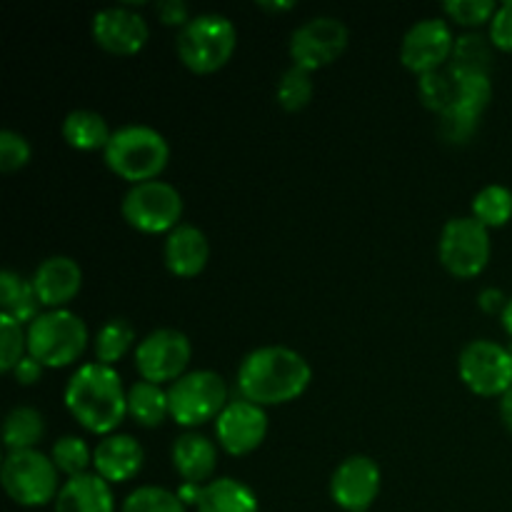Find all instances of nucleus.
<instances>
[{
  "label": "nucleus",
  "instance_id": "1",
  "mask_svg": "<svg viewBox=\"0 0 512 512\" xmlns=\"http://www.w3.org/2000/svg\"><path fill=\"white\" fill-rule=\"evenodd\" d=\"M313 380L308 360L285 345L250 350L238 368V390L245 400L268 408L298 400Z\"/></svg>",
  "mask_w": 512,
  "mask_h": 512
},
{
  "label": "nucleus",
  "instance_id": "2",
  "mask_svg": "<svg viewBox=\"0 0 512 512\" xmlns=\"http://www.w3.org/2000/svg\"><path fill=\"white\" fill-rule=\"evenodd\" d=\"M65 408L75 423L93 435H113L128 415V393L118 370L103 363H85L65 385Z\"/></svg>",
  "mask_w": 512,
  "mask_h": 512
},
{
  "label": "nucleus",
  "instance_id": "3",
  "mask_svg": "<svg viewBox=\"0 0 512 512\" xmlns=\"http://www.w3.org/2000/svg\"><path fill=\"white\" fill-rule=\"evenodd\" d=\"M103 158L118 178L138 185L155 180L163 173L170 160V145L160 130L133 123L113 130Z\"/></svg>",
  "mask_w": 512,
  "mask_h": 512
},
{
  "label": "nucleus",
  "instance_id": "4",
  "mask_svg": "<svg viewBox=\"0 0 512 512\" xmlns=\"http://www.w3.org/2000/svg\"><path fill=\"white\" fill-rule=\"evenodd\" d=\"M28 355L43 368H68L88 348V328L73 310H45L25 330Z\"/></svg>",
  "mask_w": 512,
  "mask_h": 512
},
{
  "label": "nucleus",
  "instance_id": "5",
  "mask_svg": "<svg viewBox=\"0 0 512 512\" xmlns=\"http://www.w3.org/2000/svg\"><path fill=\"white\" fill-rule=\"evenodd\" d=\"M235 45H238V30L233 20L220 13L195 15L185 28H180L178 40H175L185 68L200 75L223 68L233 58Z\"/></svg>",
  "mask_w": 512,
  "mask_h": 512
},
{
  "label": "nucleus",
  "instance_id": "6",
  "mask_svg": "<svg viewBox=\"0 0 512 512\" xmlns=\"http://www.w3.org/2000/svg\"><path fill=\"white\" fill-rule=\"evenodd\" d=\"M0 483L5 495L20 508H40L55 503L60 488L58 468L40 450H15L8 453L0 468Z\"/></svg>",
  "mask_w": 512,
  "mask_h": 512
},
{
  "label": "nucleus",
  "instance_id": "7",
  "mask_svg": "<svg viewBox=\"0 0 512 512\" xmlns=\"http://www.w3.org/2000/svg\"><path fill=\"white\" fill-rule=\"evenodd\" d=\"M228 405V385L215 370H193L170 383V418L180 428H198L208 420H218Z\"/></svg>",
  "mask_w": 512,
  "mask_h": 512
},
{
  "label": "nucleus",
  "instance_id": "8",
  "mask_svg": "<svg viewBox=\"0 0 512 512\" xmlns=\"http://www.w3.org/2000/svg\"><path fill=\"white\" fill-rule=\"evenodd\" d=\"M120 213L125 223L140 233H170L183 218V198L175 185L165 180H148V183L130 185L120 203Z\"/></svg>",
  "mask_w": 512,
  "mask_h": 512
},
{
  "label": "nucleus",
  "instance_id": "9",
  "mask_svg": "<svg viewBox=\"0 0 512 512\" xmlns=\"http://www.w3.org/2000/svg\"><path fill=\"white\" fill-rule=\"evenodd\" d=\"M490 233L473 215L450 218L443 225L438 243V255L443 268L453 278H478L490 263Z\"/></svg>",
  "mask_w": 512,
  "mask_h": 512
},
{
  "label": "nucleus",
  "instance_id": "10",
  "mask_svg": "<svg viewBox=\"0 0 512 512\" xmlns=\"http://www.w3.org/2000/svg\"><path fill=\"white\" fill-rule=\"evenodd\" d=\"M458 373L470 393L503 398L512 388V350L493 340H473L460 353Z\"/></svg>",
  "mask_w": 512,
  "mask_h": 512
},
{
  "label": "nucleus",
  "instance_id": "11",
  "mask_svg": "<svg viewBox=\"0 0 512 512\" xmlns=\"http://www.w3.org/2000/svg\"><path fill=\"white\" fill-rule=\"evenodd\" d=\"M188 335L175 328H158L145 335L135 348V370L148 383L163 385L183 378L190 363Z\"/></svg>",
  "mask_w": 512,
  "mask_h": 512
},
{
  "label": "nucleus",
  "instance_id": "12",
  "mask_svg": "<svg viewBox=\"0 0 512 512\" xmlns=\"http://www.w3.org/2000/svg\"><path fill=\"white\" fill-rule=\"evenodd\" d=\"M348 43L350 33L343 20L333 18V15H318L293 30L290 58H293V65L313 73V70L335 63L345 53Z\"/></svg>",
  "mask_w": 512,
  "mask_h": 512
},
{
  "label": "nucleus",
  "instance_id": "13",
  "mask_svg": "<svg viewBox=\"0 0 512 512\" xmlns=\"http://www.w3.org/2000/svg\"><path fill=\"white\" fill-rule=\"evenodd\" d=\"M455 38L453 30L440 18H423L410 25L400 43V63L415 75H428L450 63Z\"/></svg>",
  "mask_w": 512,
  "mask_h": 512
},
{
  "label": "nucleus",
  "instance_id": "14",
  "mask_svg": "<svg viewBox=\"0 0 512 512\" xmlns=\"http://www.w3.org/2000/svg\"><path fill=\"white\" fill-rule=\"evenodd\" d=\"M383 473L368 455H350L335 468L330 478V498L338 508L348 512H368L378 500Z\"/></svg>",
  "mask_w": 512,
  "mask_h": 512
},
{
  "label": "nucleus",
  "instance_id": "15",
  "mask_svg": "<svg viewBox=\"0 0 512 512\" xmlns=\"http://www.w3.org/2000/svg\"><path fill=\"white\" fill-rule=\"evenodd\" d=\"M215 435L220 448L228 455H250L263 445L268 435V415L265 408L250 400H230L223 413L215 420Z\"/></svg>",
  "mask_w": 512,
  "mask_h": 512
},
{
  "label": "nucleus",
  "instance_id": "16",
  "mask_svg": "<svg viewBox=\"0 0 512 512\" xmlns=\"http://www.w3.org/2000/svg\"><path fill=\"white\" fill-rule=\"evenodd\" d=\"M90 33L100 48L113 55H135L150 38L145 18L128 5H110L98 10L90 23Z\"/></svg>",
  "mask_w": 512,
  "mask_h": 512
},
{
  "label": "nucleus",
  "instance_id": "17",
  "mask_svg": "<svg viewBox=\"0 0 512 512\" xmlns=\"http://www.w3.org/2000/svg\"><path fill=\"white\" fill-rule=\"evenodd\" d=\"M30 280L43 308L63 310L83 288V270L68 255H50L35 268Z\"/></svg>",
  "mask_w": 512,
  "mask_h": 512
},
{
  "label": "nucleus",
  "instance_id": "18",
  "mask_svg": "<svg viewBox=\"0 0 512 512\" xmlns=\"http://www.w3.org/2000/svg\"><path fill=\"white\" fill-rule=\"evenodd\" d=\"M143 448L133 435H108L100 440L93 450V468L103 480L113 483H128L143 468Z\"/></svg>",
  "mask_w": 512,
  "mask_h": 512
},
{
  "label": "nucleus",
  "instance_id": "19",
  "mask_svg": "<svg viewBox=\"0 0 512 512\" xmlns=\"http://www.w3.org/2000/svg\"><path fill=\"white\" fill-rule=\"evenodd\" d=\"M165 268L178 278H195L205 270L210 258V245L203 230L198 225L180 223L170 230L163 248Z\"/></svg>",
  "mask_w": 512,
  "mask_h": 512
},
{
  "label": "nucleus",
  "instance_id": "20",
  "mask_svg": "<svg viewBox=\"0 0 512 512\" xmlns=\"http://www.w3.org/2000/svg\"><path fill=\"white\" fill-rule=\"evenodd\" d=\"M170 458L185 483L208 485L218 468V445L200 433H185L173 443Z\"/></svg>",
  "mask_w": 512,
  "mask_h": 512
},
{
  "label": "nucleus",
  "instance_id": "21",
  "mask_svg": "<svg viewBox=\"0 0 512 512\" xmlns=\"http://www.w3.org/2000/svg\"><path fill=\"white\" fill-rule=\"evenodd\" d=\"M55 512H115V498L108 480L98 473L68 478L53 503Z\"/></svg>",
  "mask_w": 512,
  "mask_h": 512
},
{
  "label": "nucleus",
  "instance_id": "22",
  "mask_svg": "<svg viewBox=\"0 0 512 512\" xmlns=\"http://www.w3.org/2000/svg\"><path fill=\"white\" fill-rule=\"evenodd\" d=\"M195 508L198 512H260L253 490L235 478H215L203 485Z\"/></svg>",
  "mask_w": 512,
  "mask_h": 512
},
{
  "label": "nucleus",
  "instance_id": "23",
  "mask_svg": "<svg viewBox=\"0 0 512 512\" xmlns=\"http://www.w3.org/2000/svg\"><path fill=\"white\" fill-rule=\"evenodd\" d=\"M40 300L35 295L33 280L20 278L13 270L0 273V315L13 318L15 323H33L38 318Z\"/></svg>",
  "mask_w": 512,
  "mask_h": 512
},
{
  "label": "nucleus",
  "instance_id": "24",
  "mask_svg": "<svg viewBox=\"0 0 512 512\" xmlns=\"http://www.w3.org/2000/svg\"><path fill=\"white\" fill-rule=\"evenodd\" d=\"M110 128L105 118L95 110L78 108L70 110L63 120V138L70 148L83 150V153H93V150H105L110 140Z\"/></svg>",
  "mask_w": 512,
  "mask_h": 512
},
{
  "label": "nucleus",
  "instance_id": "25",
  "mask_svg": "<svg viewBox=\"0 0 512 512\" xmlns=\"http://www.w3.org/2000/svg\"><path fill=\"white\" fill-rule=\"evenodd\" d=\"M128 415L140 428H160L170 418L168 390L148 380L133 383L128 390Z\"/></svg>",
  "mask_w": 512,
  "mask_h": 512
},
{
  "label": "nucleus",
  "instance_id": "26",
  "mask_svg": "<svg viewBox=\"0 0 512 512\" xmlns=\"http://www.w3.org/2000/svg\"><path fill=\"white\" fill-rule=\"evenodd\" d=\"M490 65H493V50L488 38L480 33H465L455 40L453 55L445 68L458 78H470V75H490Z\"/></svg>",
  "mask_w": 512,
  "mask_h": 512
},
{
  "label": "nucleus",
  "instance_id": "27",
  "mask_svg": "<svg viewBox=\"0 0 512 512\" xmlns=\"http://www.w3.org/2000/svg\"><path fill=\"white\" fill-rule=\"evenodd\" d=\"M45 435V420L40 410L30 405H18L5 415L3 423V443L8 453L15 450H35L40 438Z\"/></svg>",
  "mask_w": 512,
  "mask_h": 512
},
{
  "label": "nucleus",
  "instance_id": "28",
  "mask_svg": "<svg viewBox=\"0 0 512 512\" xmlns=\"http://www.w3.org/2000/svg\"><path fill=\"white\" fill-rule=\"evenodd\" d=\"M473 218L485 228H503L512 220V190L505 185H485L473 198Z\"/></svg>",
  "mask_w": 512,
  "mask_h": 512
},
{
  "label": "nucleus",
  "instance_id": "29",
  "mask_svg": "<svg viewBox=\"0 0 512 512\" xmlns=\"http://www.w3.org/2000/svg\"><path fill=\"white\" fill-rule=\"evenodd\" d=\"M135 343V328L125 318H110L95 335V358L113 368Z\"/></svg>",
  "mask_w": 512,
  "mask_h": 512
},
{
  "label": "nucleus",
  "instance_id": "30",
  "mask_svg": "<svg viewBox=\"0 0 512 512\" xmlns=\"http://www.w3.org/2000/svg\"><path fill=\"white\" fill-rule=\"evenodd\" d=\"M418 93L425 108L443 115L448 113L455 105V100H458V80L453 78V73H450L448 68H440L435 70V73L420 75Z\"/></svg>",
  "mask_w": 512,
  "mask_h": 512
},
{
  "label": "nucleus",
  "instance_id": "31",
  "mask_svg": "<svg viewBox=\"0 0 512 512\" xmlns=\"http://www.w3.org/2000/svg\"><path fill=\"white\" fill-rule=\"evenodd\" d=\"M315 93V83H313V73L300 65H290L288 70L283 73L278 83V98L280 108H285L288 113H298V110L308 108V103L313 100Z\"/></svg>",
  "mask_w": 512,
  "mask_h": 512
},
{
  "label": "nucleus",
  "instance_id": "32",
  "mask_svg": "<svg viewBox=\"0 0 512 512\" xmlns=\"http://www.w3.org/2000/svg\"><path fill=\"white\" fill-rule=\"evenodd\" d=\"M50 460L55 463L58 473L75 478V475L88 473V468L93 465V453L85 445V440L75 438V435H65V438L55 440L53 450H50Z\"/></svg>",
  "mask_w": 512,
  "mask_h": 512
},
{
  "label": "nucleus",
  "instance_id": "33",
  "mask_svg": "<svg viewBox=\"0 0 512 512\" xmlns=\"http://www.w3.org/2000/svg\"><path fill=\"white\" fill-rule=\"evenodd\" d=\"M120 512H188L178 493L158 488V485H143V488L133 490L128 498L123 500Z\"/></svg>",
  "mask_w": 512,
  "mask_h": 512
},
{
  "label": "nucleus",
  "instance_id": "34",
  "mask_svg": "<svg viewBox=\"0 0 512 512\" xmlns=\"http://www.w3.org/2000/svg\"><path fill=\"white\" fill-rule=\"evenodd\" d=\"M28 355V335L23 325L0 315V370L13 373L15 365Z\"/></svg>",
  "mask_w": 512,
  "mask_h": 512
},
{
  "label": "nucleus",
  "instance_id": "35",
  "mask_svg": "<svg viewBox=\"0 0 512 512\" xmlns=\"http://www.w3.org/2000/svg\"><path fill=\"white\" fill-rule=\"evenodd\" d=\"M443 10L465 28H480L493 20V15L498 13V3L495 0H448Z\"/></svg>",
  "mask_w": 512,
  "mask_h": 512
},
{
  "label": "nucleus",
  "instance_id": "36",
  "mask_svg": "<svg viewBox=\"0 0 512 512\" xmlns=\"http://www.w3.org/2000/svg\"><path fill=\"white\" fill-rule=\"evenodd\" d=\"M30 158H33V148L23 135L10 128L0 130V170L3 173H15V170L25 168Z\"/></svg>",
  "mask_w": 512,
  "mask_h": 512
},
{
  "label": "nucleus",
  "instance_id": "37",
  "mask_svg": "<svg viewBox=\"0 0 512 512\" xmlns=\"http://www.w3.org/2000/svg\"><path fill=\"white\" fill-rule=\"evenodd\" d=\"M490 43L498 50L512 53V0L498 5V13L490 20Z\"/></svg>",
  "mask_w": 512,
  "mask_h": 512
},
{
  "label": "nucleus",
  "instance_id": "38",
  "mask_svg": "<svg viewBox=\"0 0 512 512\" xmlns=\"http://www.w3.org/2000/svg\"><path fill=\"white\" fill-rule=\"evenodd\" d=\"M158 15L165 25H178V28H185L190 20V10L183 0H163L158 5Z\"/></svg>",
  "mask_w": 512,
  "mask_h": 512
},
{
  "label": "nucleus",
  "instance_id": "39",
  "mask_svg": "<svg viewBox=\"0 0 512 512\" xmlns=\"http://www.w3.org/2000/svg\"><path fill=\"white\" fill-rule=\"evenodd\" d=\"M508 300L510 298H505L503 290H498V288H485L483 293L478 295L480 310L488 315H498V313L503 315L505 308H508Z\"/></svg>",
  "mask_w": 512,
  "mask_h": 512
},
{
  "label": "nucleus",
  "instance_id": "40",
  "mask_svg": "<svg viewBox=\"0 0 512 512\" xmlns=\"http://www.w3.org/2000/svg\"><path fill=\"white\" fill-rule=\"evenodd\" d=\"M40 375H43V365L35 358H30V355H25L13 370V378L18 380V385H35L40 380Z\"/></svg>",
  "mask_w": 512,
  "mask_h": 512
},
{
  "label": "nucleus",
  "instance_id": "41",
  "mask_svg": "<svg viewBox=\"0 0 512 512\" xmlns=\"http://www.w3.org/2000/svg\"><path fill=\"white\" fill-rule=\"evenodd\" d=\"M200 493H203V485L183 483V485H180V490H178V498L183 500V505L188 508V505H198Z\"/></svg>",
  "mask_w": 512,
  "mask_h": 512
},
{
  "label": "nucleus",
  "instance_id": "42",
  "mask_svg": "<svg viewBox=\"0 0 512 512\" xmlns=\"http://www.w3.org/2000/svg\"><path fill=\"white\" fill-rule=\"evenodd\" d=\"M500 418H503L505 428L512 433V388L500 398Z\"/></svg>",
  "mask_w": 512,
  "mask_h": 512
},
{
  "label": "nucleus",
  "instance_id": "43",
  "mask_svg": "<svg viewBox=\"0 0 512 512\" xmlns=\"http://www.w3.org/2000/svg\"><path fill=\"white\" fill-rule=\"evenodd\" d=\"M500 318H503V328L508 330V335L512 338V298L508 300V308H505V313Z\"/></svg>",
  "mask_w": 512,
  "mask_h": 512
},
{
  "label": "nucleus",
  "instance_id": "44",
  "mask_svg": "<svg viewBox=\"0 0 512 512\" xmlns=\"http://www.w3.org/2000/svg\"><path fill=\"white\" fill-rule=\"evenodd\" d=\"M263 10H293V3H258Z\"/></svg>",
  "mask_w": 512,
  "mask_h": 512
}]
</instances>
